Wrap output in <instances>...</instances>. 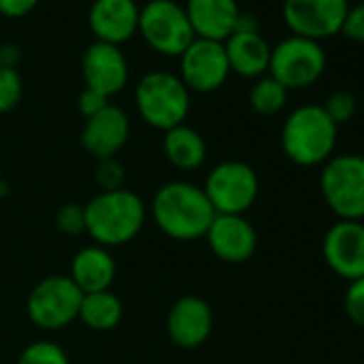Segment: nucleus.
Segmentation results:
<instances>
[{"label": "nucleus", "instance_id": "9b49d317", "mask_svg": "<svg viewBox=\"0 0 364 364\" xmlns=\"http://www.w3.org/2000/svg\"><path fill=\"white\" fill-rule=\"evenodd\" d=\"M230 63L223 43L196 39L180 54V80L189 92H215L230 77Z\"/></svg>", "mask_w": 364, "mask_h": 364}, {"label": "nucleus", "instance_id": "6e6552de", "mask_svg": "<svg viewBox=\"0 0 364 364\" xmlns=\"http://www.w3.org/2000/svg\"><path fill=\"white\" fill-rule=\"evenodd\" d=\"M202 189L217 215H245L259 196V178L249 163L223 161L210 169Z\"/></svg>", "mask_w": 364, "mask_h": 364}, {"label": "nucleus", "instance_id": "6ab92c4d", "mask_svg": "<svg viewBox=\"0 0 364 364\" xmlns=\"http://www.w3.org/2000/svg\"><path fill=\"white\" fill-rule=\"evenodd\" d=\"M71 281L82 294L105 291L116 279V262L109 249L99 245H88L75 253L71 259Z\"/></svg>", "mask_w": 364, "mask_h": 364}, {"label": "nucleus", "instance_id": "72a5a7b5", "mask_svg": "<svg viewBox=\"0 0 364 364\" xmlns=\"http://www.w3.org/2000/svg\"><path fill=\"white\" fill-rule=\"evenodd\" d=\"M0 185H3V171H0Z\"/></svg>", "mask_w": 364, "mask_h": 364}, {"label": "nucleus", "instance_id": "4468645a", "mask_svg": "<svg viewBox=\"0 0 364 364\" xmlns=\"http://www.w3.org/2000/svg\"><path fill=\"white\" fill-rule=\"evenodd\" d=\"M82 75L86 88L101 92L103 97H112L127 86L129 65L118 46H109L103 41H95L88 46L82 58Z\"/></svg>", "mask_w": 364, "mask_h": 364}, {"label": "nucleus", "instance_id": "f8f14e48", "mask_svg": "<svg viewBox=\"0 0 364 364\" xmlns=\"http://www.w3.org/2000/svg\"><path fill=\"white\" fill-rule=\"evenodd\" d=\"M213 309L200 296H182L178 298L165 319L167 336L173 345L182 349H198L202 347L213 334Z\"/></svg>", "mask_w": 364, "mask_h": 364}, {"label": "nucleus", "instance_id": "a878e982", "mask_svg": "<svg viewBox=\"0 0 364 364\" xmlns=\"http://www.w3.org/2000/svg\"><path fill=\"white\" fill-rule=\"evenodd\" d=\"M321 107H323L326 116L338 127V124H345V122H349L353 118V114H355V99H353L351 92L338 90V92H332Z\"/></svg>", "mask_w": 364, "mask_h": 364}, {"label": "nucleus", "instance_id": "39448f33", "mask_svg": "<svg viewBox=\"0 0 364 364\" xmlns=\"http://www.w3.org/2000/svg\"><path fill=\"white\" fill-rule=\"evenodd\" d=\"M319 189L338 221L364 219V156L341 154L323 163Z\"/></svg>", "mask_w": 364, "mask_h": 364}, {"label": "nucleus", "instance_id": "c756f323", "mask_svg": "<svg viewBox=\"0 0 364 364\" xmlns=\"http://www.w3.org/2000/svg\"><path fill=\"white\" fill-rule=\"evenodd\" d=\"M341 35H345L355 43H364V3H358L353 7L349 5L341 26Z\"/></svg>", "mask_w": 364, "mask_h": 364}, {"label": "nucleus", "instance_id": "aec40b11", "mask_svg": "<svg viewBox=\"0 0 364 364\" xmlns=\"http://www.w3.org/2000/svg\"><path fill=\"white\" fill-rule=\"evenodd\" d=\"M223 48L232 73H238L242 77H262L268 73L272 48L257 31L253 33L236 31L223 43Z\"/></svg>", "mask_w": 364, "mask_h": 364}, {"label": "nucleus", "instance_id": "393cba45", "mask_svg": "<svg viewBox=\"0 0 364 364\" xmlns=\"http://www.w3.org/2000/svg\"><path fill=\"white\" fill-rule=\"evenodd\" d=\"M24 84L16 67L0 65V114L16 109L22 101Z\"/></svg>", "mask_w": 364, "mask_h": 364}, {"label": "nucleus", "instance_id": "5701e85b", "mask_svg": "<svg viewBox=\"0 0 364 364\" xmlns=\"http://www.w3.org/2000/svg\"><path fill=\"white\" fill-rule=\"evenodd\" d=\"M287 92L289 90L283 84H279L274 77L262 75L253 84L251 95H249V101H251V107L257 114H262V116H274V114H279L285 107Z\"/></svg>", "mask_w": 364, "mask_h": 364}, {"label": "nucleus", "instance_id": "412c9836", "mask_svg": "<svg viewBox=\"0 0 364 364\" xmlns=\"http://www.w3.org/2000/svg\"><path fill=\"white\" fill-rule=\"evenodd\" d=\"M163 154L169 161V165H173L176 169L193 171L204 165L208 148H206L204 137L196 129H191L187 124H178V127L165 131Z\"/></svg>", "mask_w": 364, "mask_h": 364}, {"label": "nucleus", "instance_id": "f257e3e1", "mask_svg": "<svg viewBox=\"0 0 364 364\" xmlns=\"http://www.w3.org/2000/svg\"><path fill=\"white\" fill-rule=\"evenodd\" d=\"M150 217L167 238L189 242L206 236L217 213L202 187L187 180H171L154 193Z\"/></svg>", "mask_w": 364, "mask_h": 364}, {"label": "nucleus", "instance_id": "cd10ccee", "mask_svg": "<svg viewBox=\"0 0 364 364\" xmlns=\"http://www.w3.org/2000/svg\"><path fill=\"white\" fill-rule=\"evenodd\" d=\"M56 225L67 236H80L86 232V213L80 204H65L56 213Z\"/></svg>", "mask_w": 364, "mask_h": 364}, {"label": "nucleus", "instance_id": "2eb2a0df", "mask_svg": "<svg viewBox=\"0 0 364 364\" xmlns=\"http://www.w3.org/2000/svg\"><path fill=\"white\" fill-rule=\"evenodd\" d=\"M131 120L118 105H105L99 114L86 120L82 129V146L95 159H114L129 141Z\"/></svg>", "mask_w": 364, "mask_h": 364}, {"label": "nucleus", "instance_id": "c85d7f7f", "mask_svg": "<svg viewBox=\"0 0 364 364\" xmlns=\"http://www.w3.org/2000/svg\"><path fill=\"white\" fill-rule=\"evenodd\" d=\"M345 313L355 326L364 328V277L349 281L345 291Z\"/></svg>", "mask_w": 364, "mask_h": 364}, {"label": "nucleus", "instance_id": "1a4fd4ad", "mask_svg": "<svg viewBox=\"0 0 364 364\" xmlns=\"http://www.w3.org/2000/svg\"><path fill=\"white\" fill-rule=\"evenodd\" d=\"M326 71V52L319 41L304 37H287L270 52L268 73L287 90L313 86Z\"/></svg>", "mask_w": 364, "mask_h": 364}, {"label": "nucleus", "instance_id": "f3484780", "mask_svg": "<svg viewBox=\"0 0 364 364\" xmlns=\"http://www.w3.org/2000/svg\"><path fill=\"white\" fill-rule=\"evenodd\" d=\"M88 26L97 41L122 46L139 26V7L135 0H95L88 11Z\"/></svg>", "mask_w": 364, "mask_h": 364}, {"label": "nucleus", "instance_id": "20e7f679", "mask_svg": "<svg viewBox=\"0 0 364 364\" xmlns=\"http://www.w3.org/2000/svg\"><path fill=\"white\" fill-rule=\"evenodd\" d=\"M135 105L144 122L159 131L185 124L191 109V92L169 71L146 73L135 88Z\"/></svg>", "mask_w": 364, "mask_h": 364}, {"label": "nucleus", "instance_id": "0eeeda50", "mask_svg": "<svg viewBox=\"0 0 364 364\" xmlns=\"http://www.w3.org/2000/svg\"><path fill=\"white\" fill-rule=\"evenodd\" d=\"M82 296L69 274L46 277L28 294V319L41 330H63L77 319Z\"/></svg>", "mask_w": 364, "mask_h": 364}, {"label": "nucleus", "instance_id": "f03ea898", "mask_svg": "<svg viewBox=\"0 0 364 364\" xmlns=\"http://www.w3.org/2000/svg\"><path fill=\"white\" fill-rule=\"evenodd\" d=\"M86 234L95 245L112 249L131 242L144 228L148 208L144 200L129 191H101L86 206Z\"/></svg>", "mask_w": 364, "mask_h": 364}, {"label": "nucleus", "instance_id": "ddd939ff", "mask_svg": "<svg viewBox=\"0 0 364 364\" xmlns=\"http://www.w3.org/2000/svg\"><path fill=\"white\" fill-rule=\"evenodd\" d=\"M323 259L343 279L364 277V223L338 221L323 238Z\"/></svg>", "mask_w": 364, "mask_h": 364}, {"label": "nucleus", "instance_id": "7c9ffc66", "mask_svg": "<svg viewBox=\"0 0 364 364\" xmlns=\"http://www.w3.org/2000/svg\"><path fill=\"white\" fill-rule=\"evenodd\" d=\"M105 105H109V99L103 97L101 92H97V90H90V88H84L82 95H80V101H77L80 114H82L86 120L92 118L95 114H99Z\"/></svg>", "mask_w": 364, "mask_h": 364}, {"label": "nucleus", "instance_id": "9d476101", "mask_svg": "<svg viewBox=\"0 0 364 364\" xmlns=\"http://www.w3.org/2000/svg\"><path fill=\"white\" fill-rule=\"evenodd\" d=\"M349 0H283V20L291 35L323 41L341 33Z\"/></svg>", "mask_w": 364, "mask_h": 364}, {"label": "nucleus", "instance_id": "b1692460", "mask_svg": "<svg viewBox=\"0 0 364 364\" xmlns=\"http://www.w3.org/2000/svg\"><path fill=\"white\" fill-rule=\"evenodd\" d=\"M18 364H69L65 349L54 341H35L24 347Z\"/></svg>", "mask_w": 364, "mask_h": 364}, {"label": "nucleus", "instance_id": "473e14b6", "mask_svg": "<svg viewBox=\"0 0 364 364\" xmlns=\"http://www.w3.org/2000/svg\"><path fill=\"white\" fill-rule=\"evenodd\" d=\"M0 65H3V46H0Z\"/></svg>", "mask_w": 364, "mask_h": 364}, {"label": "nucleus", "instance_id": "7ed1b4c3", "mask_svg": "<svg viewBox=\"0 0 364 364\" xmlns=\"http://www.w3.org/2000/svg\"><path fill=\"white\" fill-rule=\"evenodd\" d=\"M338 127L326 116L321 105L296 107L281 131V144L289 161L313 167L332 159Z\"/></svg>", "mask_w": 364, "mask_h": 364}, {"label": "nucleus", "instance_id": "a211bd4d", "mask_svg": "<svg viewBox=\"0 0 364 364\" xmlns=\"http://www.w3.org/2000/svg\"><path fill=\"white\" fill-rule=\"evenodd\" d=\"M187 18L196 33V39L225 43L240 20V7L236 0H187Z\"/></svg>", "mask_w": 364, "mask_h": 364}, {"label": "nucleus", "instance_id": "dca6fc26", "mask_svg": "<svg viewBox=\"0 0 364 364\" xmlns=\"http://www.w3.org/2000/svg\"><path fill=\"white\" fill-rule=\"evenodd\" d=\"M204 238L225 264H245L257 249V234L245 215H217Z\"/></svg>", "mask_w": 364, "mask_h": 364}, {"label": "nucleus", "instance_id": "4be33fe9", "mask_svg": "<svg viewBox=\"0 0 364 364\" xmlns=\"http://www.w3.org/2000/svg\"><path fill=\"white\" fill-rule=\"evenodd\" d=\"M122 300L112 289H105L82 296L77 319L95 332H109L122 321Z\"/></svg>", "mask_w": 364, "mask_h": 364}, {"label": "nucleus", "instance_id": "2f4dec72", "mask_svg": "<svg viewBox=\"0 0 364 364\" xmlns=\"http://www.w3.org/2000/svg\"><path fill=\"white\" fill-rule=\"evenodd\" d=\"M37 5H39V0H0V16L14 18V20L16 18H24Z\"/></svg>", "mask_w": 364, "mask_h": 364}, {"label": "nucleus", "instance_id": "bb28decb", "mask_svg": "<svg viewBox=\"0 0 364 364\" xmlns=\"http://www.w3.org/2000/svg\"><path fill=\"white\" fill-rule=\"evenodd\" d=\"M97 185L101 191H118L122 189L124 182V165L114 156V159H103L97 165Z\"/></svg>", "mask_w": 364, "mask_h": 364}, {"label": "nucleus", "instance_id": "423d86ee", "mask_svg": "<svg viewBox=\"0 0 364 364\" xmlns=\"http://www.w3.org/2000/svg\"><path fill=\"white\" fill-rule=\"evenodd\" d=\"M137 33L144 41L163 56H178L193 41L196 33L189 24L185 7L173 0H150L139 9Z\"/></svg>", "mask_w": 364, "mask_h": 364}]
</instances>
